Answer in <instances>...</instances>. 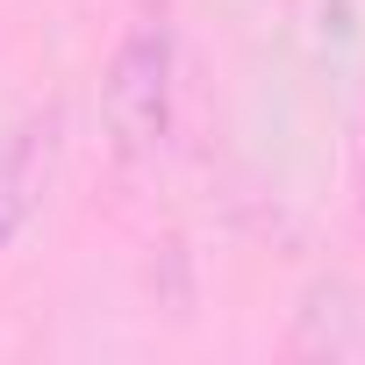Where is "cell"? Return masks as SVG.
Returning a JSON list of instances; mask_svg holds the SVG:
<instances>
[{
  "label": "cell",
  "instance_id": "cell-1",
  "mask_svg": "<svg viewBox=\"0 0 365 365\" xmlns=\"http://www.w3.org/2000/svg\"><path fill=\"white\" fill-rule=\"evenodd\" d=\"M172 108H179V36H172L165 0H150V8L122 29V43L108 51V72H101L108 150L122 165L158 158L165 136H172Z\"/></svg>",
  "mask_w": 365,
  "mask_h": 365
},
{
  "label": "cell",
  "instance_id": "cell-2",
  "mask_svg": "<svg viewBox=\"0 0 365 365\" xmlns=\"http://www.w3.org/2000/svg\"><path fill=\"white\" fill-rule=\"evenodd\" d=\"M58 158H65V108L58 101L29 108L8 136H0V251L43 215L51 179H58Z\"/></svg>",
  "mask_w": 365,
  "mask_h": 365
}]
</instances>
